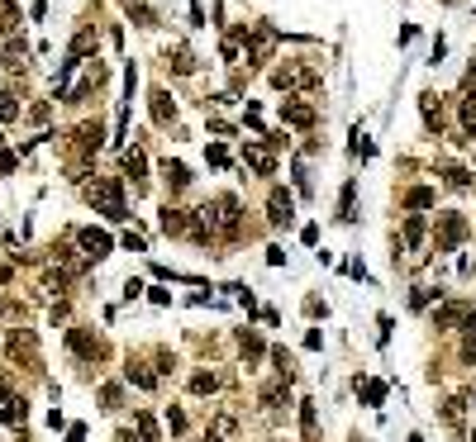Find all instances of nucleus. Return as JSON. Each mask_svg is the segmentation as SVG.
<instances>
[{"instance_id":"obj_1","label":"nucleus","mask_w":476,"mask_h":442,"mask_svg":"<svg viewBox=\"0 0 476 442\" xmlns=\"http://www.w3.org/2000/svg\"><path fill=\"white\" fill-rule=\"evenodd\" d=\"M195 214H200V223H205L210 233H234L238 228V200L234 195H215V200H205Z\"/></svg>"},{"instance_id":"obj_2","label":"nucleus","mask_w":476,"mask_h":442,"mask_svg":"<svg viewBox=\"0 0 476 442\" xmlns=\"http://www.w3.org/2000/svg\"><path fill=\"white\" fill-rule=\"evenodd\" d=\"M86 195H91L95 205L105 209V219H114V223H124V219H129V205H124V186H119L114 176H100V181H95V186L86 190Z\"/></svg>"},{"instance_id":"obj_3","label":"nucleus","mask_w":476,"mask_h":442,"mask_svg":"<svg viewBox=\"0 0 476 442\" xmlns=\"http://www.w3.org/2000/svg\"><path fill=\"white\" fill-rule=\"evenodd\" d=\"M462 238H467V219H462L458 209H448V214H438V248L443 253H453Z\"/></svg>"},{"instance_id":"obj_4","label":"nucleus","mask_w":476,"mask_h":442,"mask_svg":"<svg viewBox=\"0 0 476 442\" xmlns=\"http://www.w3.org/2000/svg\"><path fill=\"white\" fill-rule=\"evenodd\" d=\"M77 243H81V253L91 257V262H100V257H110V233H100V228H81L77 233Z\"/></svg>"},{"instance_id":"obj_5","label":"nucleus","mask_w":476,"mask_h":442,"mask_svg":"<svg viewBox=\"0 0 476 442\" xmlns=\"http://www.w3.org/2000/svg\"><path fill=\"white\" fill-rule=\"evenodd\" d=\"M67 348L77 352V357H86V362H95V357H100V338L86 333V328H67Z\"/></svg>"},{"instance_id":"obj_6","label":"nucleus","mask_w":476,"mask_h":442,"mask_svg":"<svg viewBox=\"0 0 476 442\" xmlns=\"http://www.w3.org/2000/svg\"><path fill=\"white\" fill-rule=\"evenodd\" d=\"M243 162H248L257 176H271V167H276V158H271L267 143H248V148H243Z\"/></svg>"},{"instance_id":"obj_7","label":"nucleus","mask_w":476,"mask_h":442,"mask_svg":"<svg viewBox=\"0 0 476 442\" xmlns=\"http://www.w3.org/2000/svg\"><path fill=\"white\" fill-rule=\"evenodd\" d=\"M281 119L291 128H310V124H315V105H305V100H286V105H281Z\"/></svg>"},{"instance_id":"obj_8","label":"nucleus","mask_w":476,"mask_h":442,"mask_svg":"<svg viewBox=\"0 0 476 442\" xmlns=\"http://www.w3.org/2000/svg\"><path fill=\"white\" fill-rule=\"evenodd\" d=\"M291 214H296V200H291L286 190H271V200H267V219H271V223H291Z\"/></svg>"},{"instance_id":"obj_9","label":"nucleus","mask_w":476,"mask_h":442,"mask_svg":"<svg viewBox=\"0 0 476 442\" xmlns=\"http://www.w3.org/2000/svg\"><path fill=\"white\" fill-rule=\"evenodd\" d=\"M419 114H424V128H428V133H438V128H443V110H438V95H433V91L419 95Z\"/></svg>"},{"instance_id":"obj_10","label":"nucleus","mask_w":476,"mask_h":442,"mask_svg":"<svg viewBox=\"0 0 476 442\" xmlns=\"http://www.w3.org/2000/svg\"><path fill=\"white\" fill-rule=\"evenodd\" d=\"M162 233H172V238H181V233H190V214H186V209H172V205H167V209H162Z\"/></svg>"},{"instance_id":"obj_11","label":"nucleus","mask_w":476,"mask_h":442,"mask_svg":"<svg viewBox=\"0 0 476 442\" xmlns=\"http://www.w3.org/2000/svg\"><path fill=\"white\" fill-rule=\"evenodd\" d=\"M271 81H276L281 91H291V86H315V77H310V72H301V67H276V72H271Z\"/></svg>"},{"instance_id":"obj_12","label":"nucleus","mask_w":476,"mask_h":442,"mask_svg":"<svg viewBox=\"0 0 476 442\" xmlns=\"http://www.w3.org/2000/svg\"><path fill=\"white\" fill-rule=\"evenodd\" d=\"M162 176H167V186H172V190H186L190 186L186 162H172V158H167V162H162Z\"/></svg>"},{"instance_id":"obj_13","label":"nucleus","mask_w":476,"mask_h":442,"mask_svg":"<svg viewBox=\"0 0 476 442\" xmlns=\"http://www.w3.org/2000/svg\"><path fill=\"white\" fill-rule=\"evenodd\" d=\"M124 380H129V385H139V390H153V385H158V376H153L143 362H129L124 366Z\"/></svg>"},{"instance_id":"obj_14","label":"nucleus","mask_w":476,"mask_h":442,"mask_svg":"<svg viewBox=\"0 0 476 442\" xmlns=\"http://www.w3.org/2000/svg\"><path fill=\"white\" fill-rule=\"evenodd\" d=\"M153 119H158V124H172L176 119V105H172L167 91H153Z\"/></svg>"},{"instance_id":"obj_15","label":"nucleus","mask_w":476,"mask_h":442,"mask_svg":"<svg viewBox=\"0 0 476 442\" xmlns=\"http://www.w3.org/2000/svg\"><path fill=\"white\" fill-rule=\"evenodd\" d=\"M215 390H220V376H215V371H195V376H190V395H215Z\"/></svg>"},{"instance_id":"obj_16","label":"nucleus","mask_w":476,"mask_h":442,"mask_svg":"<svg viewBox=\"0 0 476 442\" xmlns=\"http://www.w3.org/2000/svg\"><path fill=\"white\" fill-rule=\"evenodd\" d=\"M24 414H29V409H24V399H15V395H10V399H5V409H0V424L19 428V424H24Z\"/></svg>"},{"instance_id":"obj_17","label":"nucleus","mask_w":476,"mask_h":442,"mask_svg":"<svg viewBox=\"0 0 476 442\" xmlns=\"http://www.w3.org/2000/svg\"><path fill=\"white\" fill-rule=\"evenodd\" d=\"M462 319H467V309H462V304H443V309L433 314V324H438V328H458Z\"/></svg>"},{"instance_id":"obj_18","label":"nucleus","mask_w":476,"mask_h":442,"mask_svg":"<svg viewBox=\"0 0 476 442\" xmlns=\"http://www.w3.org/2000/svg\"><path fill=\"white\" fill-rule=\"evenodd\" d=\"M124 162H129V176H134V186H143V172H148V158H143L139 148H129V153H124Z\"/></svg>"},{"instance_id":"obj_19","label":"nucleus","mask_w":476,"mask_h":442,"mask_svg":"<svg viewBox=\"0 0 476 442\" xmlns=\"http://www.w3.org/2000/svg\"><path fill=\"white\" fill-rule=\"evenodd\" d=\"M19 29V10L15 0H0V33H15Z\"/></svg>"},{"instance_id":"obj_20","label":"nucleus","mask_w":476,"mask_h":442,"mask_svg":"<svg viewBox=\"0 0 476 442\" xmlns=\"http://www.w3.org/2000/svg\"><path fill=\"white\" fill-rule=\"evenodd\" d=\"M286 385H291V380H286ZM286 385H267V390H262V404H267V409H281L286 399H291V390H286Z\"/></svg>"},{"instance_id":"obj_21","label":"nucleus","mask_w":476,"mask_h":442,"mask_svg":"<svg viewBox=\"0 0 476 442\" xmlns=\"http://www.w3.org/2000/svg\"><path fill=\"white\" fill-rule=\"evenodd\" d=\"M428 205H433V190L428 186H414L410 195H405V209H428Z\"/></svg>"},{"instance_id":"obj_22","label":"nucleus","mask_w":476,"mask_h":442,"mask_svg":"<svg viewBox=\"0 0 476 442\" xmlns=\"http://www.w3.org/2000/svg\"><path fill=\"white\" fill-rule=\"evenodd\" d=\"M234 419H229V414H220V419H215V424H210V442H220V438H234Z\"/></svg>"},{"instance_id":"obj_23","label":"nucleus","mask_w":476,"mask_h":442,"mask_svg":"<svg viewBox=\"0 0 476 442\" xmlns=\"http://www.w3.org/2000/svg\"><path fill=\"white\" fill-rule=\"evenodd\" d=\"M405 243H410V248H419V243H424V219H419V214H410V219H405Z\"/></svg>"},{"instance_id":"obj_24","label":"nucleus","mask_w":476,"mask_h":442,"mask_svg":"<svg viewBox=\"0 0 476 442\" xmlns=\"http://www.w3.org/2000/svg\"><path fill=\"white\" fill-rule=\"evenodd\" d=\"M10 352H15V357H19V352H24V357H33V333L29 328H24V333H10Z\"/></svg>"},{"instance_id":"obj_25","label":"nucleus","mask_w":476,"mask_h":442,"mask_svg":"<svg viewBox=\"0 0 476 442\" xmlns=\"http://www.w3.org/2000/svg\"><path fill=\"white\" fill-rule=\"evenodd\" d=\"M352 195H357V186L348 181V186H343V205H338V219H343V223H352V219H357V214H352Z\"/></svg>"},{"instance_id":"obj_26","label":"nucleus","mask_w":476,"mask_h":442,"mask_svg":"<svg viewBox=\"0 0 476 442\" xmlns=\"http://www.w3.org/2000/svg\"><path fill=\"white\" fill-rule=\"evenodd\" d=\"M238 343H243V352H248V357H262V338H257L253 328H243V333H238Z\"/></svg>"},{"instance_id":"obj_27","label":"nucleus","mask_w":476,"mask_h":442,"mask_svg":"<svg viewBox=\"0 0 476 442\" xmlns=\"http://www.w3.org/2000/svg\"><path fill=\"white\" fill-rule=\"evenodd\" d=\"M462 128H467V133H476V95H467V100H462Z\"/></svg>"},{"instance_id":"obj_28","label":"nucleus","mask_w":476,"mask_h":442,"mask_svg":"<svg viewBox=\"0 0 476 442\" xmlns=\"http://www.w3.org/2000/svg\"><path fill=\"white\" fill-rule=\"evenodd\" d=\"M443 181H448V186H453V190H467V186H472L462 167H443Z\"/></svg>"},{"instance_id":"obj_29","label":"nucleus","mask_w":476,"mask_h":442,"mask_svg":"<svg viewBox=\"0 0 476 442\" xmlns=\"http://www.w3.org/2000/svg\"><path fill=\"white\" fill-rule=\"evenodd\" d=\"M129 15L139 19L143 29H153V10H148V5H143V0H129Z\"/></svg>"},{"instance_id":"obj_30","label":"nucleus","mask_w":476,"mask_h":442,"mask_svg":"<svg viewBox=\"0 0 476 442\" xmlns=\"http://www.w3.org/2000/svg\"><path fill=\"white\" fill-rule=\"evenodd\" d=\"M134 424H139V438H143V442H158V424H153L148 414H139Z\"/></svg>"},{"instance_id":"obj_31","label":"nucleus","mask_w":476,"mask_h":442,"mask_svg":"<svg viewBox=\"0 0 476 442\" xmlns=\"http://www.w3.org/2000/svg\"><path fill=\"white\" fill-rule=\"evenodd\" d=\"M100 138H105L100 124H81V148H100Z\"/></svg>"},{"instance_id":"obj_32","label":"nucleus","mask_w":476,"mask_h":442,"mask_svg":"<svg viewBox=\"0 0 476 442\" xmlns=\"http://www.w3.org/2000/svg\"><path fill=\"white\" fill-rule=\"evenodd\" d=\"M381 399H386V380H367V404L377 409Z\"/></svg>"},{"instance_id":"obj_33","label":"nucleus","mask_w":476,"mask_h":442,"mask_svg":"<svg viewBox=\"0 0 476 442\" xmlns=\"http://www.w3.org/2000/svg\"><path fill=\"white\" fill-rule=\"evenodd\" d=\"M443 424H453V428L462 424V399H448L443 404Z\"/></svg>"},{"instance_id":"obj_34","label":"nucleus","mask_w":476,"mask_h":442,"mask_svg":"<svg viewBox=\"0 0 476 442\" xmlns=\"http://www.w3.org/2000/svg\"><path fill=\"white\" fill-rule=\"evenodd\" d=\"M271 362H276V371L291 380V357H286V348H271Z\"/></svg>"},{"instance_id":"obj_35","label":"nucleus","mask_w":476,"mask_h":442,"mask_svg":"<svg viewBox=\"0 0 476 442\" xmlns=\"http://www.w3.org/2000/svg\"><path fill=\"white\" fill-rule=\"evenodd\" d=\"M433 295H438V290H424V285H419V290H414V295H410V309H424V304L433 300Z\"/></svg>"},{"instance_id":"obj_36","label":"nucleus","mask_w":476,"mask_h":442,"mask_svg":"<svg viewBox=\"0 0 476 442\" xmlns=\"http://www.w3.org/2000/svg\"><path fill=\"white\" fill-rule=\"evenodd\" d=\"M205 158H210V162H215V167H229V153H224L220 143H210V148H205Z\"/></svg>"},{"instance_id":"obj_37","label":"nucleus","mask_w":476,"mask_h":442,"mask_svg":"<svg viewBox=\"0 0 476 442\" xmlns=\"http://www.w3.org/2000/svg\"><path fill=\"white\" fill-rule=\"evenodd\" d=\"M100 399H105V409H119V385H105Z\"/></svg>"},{"instance_id":"obj_38","label":"nucleus","mask_w":476,"mask_h":442,"mask_svg":"<svg viewBox=\"0 0 476 442\" xmlns=\"http://www.w3.org/2000/svg\"><path fill=\"white\" fill-rule=\"evenodd\" d=\"M305 348H310V352H319V348H324V333H319V328H310V333H305Z\"/></svg>"},{"instance_id":"obj_39","label":"nucleus","mask_w":476,"mask_h":442,"mask_svg":"<svg viewBox=\"0 0 476 442\" xmlns=\"http://www.w3.org/2000/svg\"><path fill=\"white\" fill-rule=\"evenodd\" d=\"M190 67H195V62H190V53H186V48H176V72H190Z\"/></svg>"},{"instance_id":"obj_40","label":"nucleus","mask_w":476,"mask_h":442,"mask_svg":"<svg viewBox=\"0 0 476 442\" xmlns=\"http://www.w3.org/2000/svg\"><path fill=\"white\" fill-rule=\"evenodd\" d=\"M301 424H305V433H315V404H305L301 409Z\"/></svg>"},{"instance_id":"obj_41","label":"nucleus","mask_w":476,"mask_h":442,"mask_svg":"<svg viewBox=\"0 0 476 442\" xmlns=\"http://www.w3.org/2000/svg\"><path fill=\"white\" fill-rule=\"evenodd\" d=\"M124 248H129V253H143V248H148V243H143L139 233H124Z\"/></svg>"},{"instance_id":"obj_42","label":"nucleus","mask_w":476,"mask_h":442,"mask_svg":"<svg viewBox=\"0 0 476 442\" xmlns=\"http://www.w3.org/2000/svg\"><path fill=\"white\" fill-rule=\"evenodd\" d=\"M167 424H172V433H181V428H186V414L172 409V414H167Z\"/></svg>"},{"instance_id":"obj_43","label":"nucleus","mask_w":476,"mask_h":442,"mask_svg":"<svg viewBox=\"0 0 476 442\" xmlns=\"http://www.w3.org/2000/svg\"><path fill=\"white\" fill-rule=\"evenodd\" d=\"M0 119H15V105H10V95L0 91Z\"/></svg>"},{"instance_id":"obj_44","label":"nucleus","mask_w":476,"mask_h":442,"mask_svg":"<svg viewBox=\"0 0 476 442\" xmlns=\"http://www.w3.org/2000/svg\"><path fill=\"white\" fill-rule=\"evenodd\" d=\"M15 172V158H10V153H0V176H10Z\"/></svg>"},{"instance_id":"obj_45","label":"nucleus","mask_w":476,"mask_h":442,"mask_svg":"<svg viewBox=\"0 0 476 442\" xmlns=\"http://www.w3.org/2000/svg\"><path fill=\"white\" fill-rule=\"evenodd\" d=\"M81 438H86V428H81V424H72V428H67V442H81Z\"/></svg>"},{"instance_id":"obj_46","label":"nucleus","mask_w":476,"mask_h":442,"mask_svg":"<svg viewBox=\"0 0 476 442\" xmlns=\"http://www.w3.org/2000/svg\"><path fill=\"white\" fill-rule=\"evenodd\" d=\"M472 442H476V428H472Z\"/></svg>"}]
</instances>
